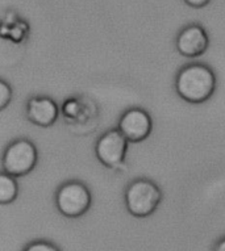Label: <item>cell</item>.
Listing matches in <instances>:
<instances>
[{"label":"cell","mask_w":225,"mask_h":251,"mask_svg":"<svg viewBox=\"0 0 225 251\" xmlns=\"http://www.w3.org/2000/svg\"><path fill=\"white\" fill-rule=\"evenodd\" d=\"M23 251H61L58 249L57 245H54L50 241H45V239H37L33 241L25 247Z\"/></svg>","instance_id":"30bf717a"},{"label":"cell","mask_w":225,"mask_h":251,"mask_svg":"<svg viewBox=\"0 0 225 251\" xmlns=\"http://www.w3.org/2000/svg\"><path fill=\"white\" fill-rule=\"evenodd\" d=\"M92 204V195L84 183L66 181L56 192V206L67 218H78L86 214Z\"/></svg>","instance_id":"277c9868"},{"label":"cell","mask_w":225,"mask_h":251,"mask_svg":"<svg viewBox=\"0 0 225 251\" xmlns=\"http://www.w3.org/2000/svg\"><path fill=\"white\" fill-rule=\"evenodd\" d=\"M25 115L36 126L50 128L57 123L59 117V107L49 96L36 95L29 98L27 101Z\"/></svg>","instance_id":"ba28073f"},{"label":"cell","mask_w":225,"mask_h":251,"mask_svg":"<svg viewBox=\"0 0 225 251\" xmlns=\"http://www.w3.org/2000/svg\"><path fill=\"white\" fill-rule=\"evenodd\" d=\"M213 251H225V237L217 241V243L213 247Z\"/></svg>","instance_id":"4fadbf2b"},{"label":"cell","mask_w":225,"mask_h":251,"mask_svg":"<svg viewBox=\"0 0 225 251\" xmlns=\"http://www.w3.org/2000/svg\"><path fill=\"white\" fill-rule=\"evenodd\" d=\"M129 141L121 134L119 129H110L99 137L95 144V155L104 167L113 171L127 169V158Z\"/></svg>","instance_id":"5b68a950"},{"label":"cell","mask_w":225,"mask_h":251,"mask_svg":"<svg viewBox=\"0 0 225 251\" xmlns=\"http://www.w3.org/2000/svg\"><path fill=\"white\" fill-rule=\"evenodd\" d=\"M12 87L5 80H1L0 82V109H5L8 107V104L12 101Z\"/></svg>","instance_id":"8fae6325"},{"label":"cell","mask_w":225,"mask_h":251,"mask_svg":"<svg viewBox=\"0 0 225 251\" xmlns=\"http://www.w3.org/2000/svg\"><path fill=\"white\" fill-rule=\"evenodd\" d=\"M211 0H184V3L190 5L191 8H203L209 4Z\"/></svg>","instance_id":"7c38bea8"},{"label":"cell","mask_w":225,"mask_h":251,"mask_svg":"<svg viewBox=\"0 0 225 251\" xmlns=\"http://www.w3.org/2000/svg\"><path fill=\"white\" fill-rule=\"evenodd\" d=\"M117 129L129 142L133 144L142 142L152 134V116L142 108H129L120 116Z\"/></svg>","instance_id":"8992f818"},{"label":"cell","mask_w":225,"mask_h":251,"mask_svg":"<svg viewBox=\"0 0 225 251\" xmlns=\"http://www.w3.org/2000/svg\"><path fill=\"white\" fill-rule=\"evenodd\" d=\"M19 196V183L16 177L8 174H0V204H12Z\"/></svg>","instance_id":"9c48e42d"},{"label":"cell","mask_w":225,"mask_h":251,"mask_svg":"<svg viewBox=\"0 0 225 251\" xmlns=\"http://www.w3.org/2000/svg\"><path fill=\"white\" fill-rule=\"evenodd\" d=\"M215 71L204 63H190L180 69L175 78V91L180 99L190 104H203L216 90Z\"/></svg>","instance_id":"6da1fadb"},{"label":"cell","mask_w":225,"mask_h":251,"mask_svg":"<svg viewBox=\"0 0 225 251\" xmlns=\"http://www.w3.org/2000/svg\"><path fill=\"white\" fill-rule=\"evenodd\" d=\"M162 202V191L156 181L147 177H137L131 181L124 192V204L133 217L152 216Z\"/></svg>","instance_id":"7a4b0ae2"},{"label":"cell","mask_w":225,"mask_h":251,"mask_svg":"<svg viewBox=\"0 0 225 251\" xmlns=\"http://www.w3.org/2000/svg\"><path fill=\"white\" fill-rule=\"evenodd\" d=\"M38 162V150L28 138H19L5 148L1 159L3 173L21 177L32 173Z\"/></svg>","instance_id":"3957f363"},{"label":"cell","mask_w":225,"mask_h":251,"mask_svg":"<svg viewBox=\"0 0 225 251\" xmlns=\"http://www.w3.org/2000/svg\"><path fill=\"white\" fill-rule=\"evenodd\" d=\"M175 48L182 57L199 58L208 50L209 36L200 24H190L178 33Z\"/></svg>","instance_id":"52a82bcc"}]
</instances>
